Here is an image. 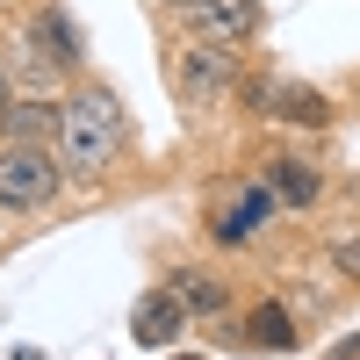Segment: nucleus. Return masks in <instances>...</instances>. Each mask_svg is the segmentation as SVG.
Masks as SVG:
<instances>
[{"label": "nucleus", "instance_id": "obj_12", "mask_svg": "<svg viewBox=\"0 0 360 360\" xmlns=\"http://www.w3.org/2000/svg\"><path fill=\"white\" fill-rule=\"evenodd\" d=\"M166 288L180 295V303H188V317H224V310H231V288L209 274V266H180Z\"/></svg>", "mask_w": 360, "mask_h": 360}, {"label": "nucleus", "instance_id": "obj_11", "mask_svg": "<svg viewBox=\"0 0 360 360\" xmlns=\"http://www.w3.org/2000/svg\"><path fill=\"white\" fill-rule=\"evenodd\" d=\"M238 332H245V346H259V353H288V346H295V310L266 295V303L245 310V324H238Z\"/></svg>", "mask_w": 360, "mask_h": 360}, {"label": "nucleus", "instance_id": "obj_9", "mask_svg": "<svg viewBox=\"0 0 360 360\" xmlns=\"http://www.w3.org/2000/svg\"><path fill=\"white\" fill-rule=\"evenodd\" d=\"M259 180L274 188L281 209H310V202L324 195V173H317L310 159H295V152H266V159H259Z\"/></svg>", "mask_w": 360, "mask_h": 360}, {"label": "nucleus", "instance_id": "obj_6", "mask_svg": "<svg viewBox=\"0 0 360 360\" xmlns=\"http://www.w3.org/2000/svg\"><path fill=\"white\" fill-rule=\"evenodd\" d=\"M274 217H281L274 188H266V180H245L238 195H224V202H217V217H209V238H217V245H252V238L274 224Z\"/></svg>", "mask_w": 360, "mask_h": 360}, {"label": "nucleus", "instance_id": "obj_3", "mask_svg": "<svg viewBox=\"0 0 360 360\" xmlns=\"http://www.w3.org/2000/svg\"><path fill=\"white\" fill-rule=\"evenodd\" d=\"M58 188H65V166H58L51 144H15V137H0V209H8V217L51 209Z\"/></svg>", "mask_w": 360, "mask_h": 360}, {"label": "nucleus", "instance_id": "obj_10", "mask_svg": "<svg viewBox=\"0 0 360 360\" xmlns=\"http://www.w3.org/2000/svg\"><path fill=\"white\" fill-rule=\"evenodd\" d=\"M51 130H58V101L51 94H15L0 108V137H15V144H51Z\"/></svg>", "mask_w": 360, "mask_h": 360}, {"label": "nucleus", "instance_id": "obj_17", "mask_svg": "<svg viewBox=\"0 0 360 360\" xmlns=\"http://www.w3.org/2000/svg\"><path fill=\"white\" fill-rule=\"evenodd\" d=\"M144 8H159V0H144Z\"/></svg>", "mask_w": 360, "mask_h": 360}, {"label": "nucleus", "instance_id": "obj_8", "mask_svg": "<svg viewBox=\"0 0 360 360\" xmlns=\"http://www.w3.org/2000/svg\"><path fill=\"white\" fill-rule=\"evenodd\" d=\"M188 303H180L173 288H144L137 303H130V339L144 346V353H173L180 339H188Z\"/></svg>", "mask_w": 360, "mask_h": 360}, {"label": "nucleus", "instance_id": "obj_5", "mask_svg": "<svg viewBox=\"0 0 360 360\" xmlns=\"http://www.w3.org/2000/svg\"><path fill=\"white\" fill-rule=\"evenodd\" d=\"M245 101L266 123H303V130L332 123V101H324L317 86H303V79H245Z\"/></svg>", "mask_w": 360, "mask_h": 360}, {"label": "nucleus", "instance_id": "obj_14", "mask_svg": "<svg viewBox=\"0 0 360 360\" xmlns=\"http://www.w3.org/2000/svg\"><path fill=\"white\" fill-rule=\"evenodd\" d=\"M324 360H360V332H353L346 346H332V353H324Z\"/></svg>", "mask_w": 360, "mask_h": 360}, {"label": "nucleus", "instance_id": "obj_2", "mask_svg": "<svg viewBox=\"0 0 360 360\" xmlns=\"http://www.w3.org/2000/svg\"><path fill=\"white\" fill-rule=\"evenodd\" d=\"M15 65L44 72V79H58V72H79V65H86V37H79V22H72L65 8H58V0H44V8L22 22L8 72H15Z\"/></svg>", "mask_w": 360, "mask_h": 360}, {"label": "nucleus", "instance_id": "obj_1", "mask_svg": "<svg viewBox=\"0 0 360 360\" xmlns=\"http://www.w3.org/2000/svg\"><path fill=\"white\" fill-rule=\"evenodd\" d=\"M123 144H130V108H123L115 86L86 79V86H72V94L58 101L51 152L65 166V180H101L115 159H123Z\"/></svg>", "mask_w": 360, "mask_h": 360}, {"label": "nucleus", "instance_id": "obj_7", "mask_svg": "<svg viewBox=\"0 0 360 360\" xmlns=\"http://www.w3.org/2000/svg\"><path fill=\"white\" fill-rule=\"evenodd\" d=\"M259 0H180V29L202 44H245L259 37Z\"/></svg>", "mask_w": 360, "mask_h": 360}, {"label": "nucleus", "instance_id": "obj_16", "mask_svg": "<svg viewBox=\"0 0 360 360\" xmlns=\"http://www.w3.org/2000/svg\"><path fill=\"white\" fill-rule=\"evenodd\" d=\"M173 360H195V353H173Z\"/></svg>", "mask_w": 360, "mask_h": 360}, {"label": "nucleus", "instance_id": "obj_4", "mask_svg": "<svg viewBox=\"0 0 360 360\" xmlns=\"http://www.w3.org/2000/svg\"><path fill=\"white\" fill-rule=\"evenodd\" d=\"M238 79H245V72H238V44H202V37H195L188 51L173 44V58H166V86H173V94L188 101V108L224 101Z\"/></svg>", "mask_w": 360, "mask_h": 360}, {"label": "nucleus", "instance_id": "obj_15", "mask_svg": "<svg viewBox=\"0 0 360 360\" xmlns=\"http://www.w3.org/2000/svg\"><path fill=\"white\" fill-rule=\"evenodd\" d=\"M15 101V72H8V58H0V108Z\"/></svg>", "mask_w": 360, "mask_h": 360}, {"label": "nucleus", "instance_id": "obj_18", "mask_svg": "<svg viewBox=\"0 0 360 360\" xmlns=\"http://www.w3.org/2000/svg\"><path fill=\"white\" fill-rule=\"evenodd\" d=\"M173 8H180V0H173Z\"/></svg>", "mask_w": 360, "mask_h": 360}, {"label": "nucleus", "instance_id": "obj_13", "mask_svg": "<svg viewBox=\"0 0 360 360\" xmlns=\"http://www.w3.org/2000/svg\"><path fill=\"white\" fill-rule=\"evenodd\" d=\"M332 274L360 288V231H346V238H332Z\"/></svg>", "mask_w": 360, "mask_h": 360}]
</instances>
